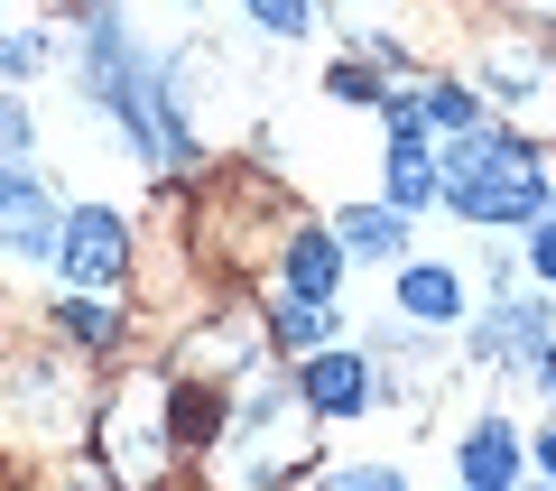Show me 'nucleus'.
Returning a JSON list of instances; mask_svg holds the SVG:
<instances>
[{"mask_svg": "<svg viewBox=\"0 0 556 491\" xmlns=\"http://www.w3.org/2000/svg\"><path fill=\"white\" fill-rule=\"evenodd\" d=\"M0 251L10 260H56V196L28 167H0Z\"/></svg>", "mask_w": 556, "mask_h": 491, "instance_id": "nucleus-3", "label": "nucleus"}, {"mask_svg": "<svg viewBox=\"0 0 556 491\" xmlns=\"http://www.w3.org/2000/svg\"><path fill=\"white\" fill-rule=\"evenodd\" d=\"M538 343H547V306H538V297H519V306H492V315H482V353L510 362V372H529Z\"/></svg>", "mask_w": 556, "mask_h": 491, "instance_id": "nucleus-5", "label": "nucleus"}, {"mask_svg": "<svg viewBox=\"0 0 556 491\" xmlns=\"http://www.w3.org/2000/svg\"><path fill=\"white\" fill-rule=\"evenodd\" d=\"M538 464H547V473H556V436H547V445H538Z\"/></svg>", "mask_w": 556, "mask_h": 491, "instance_id": "nucleus-18", "label": "nucleus"}, {"mask_svg": "<svg viewBox=\"0 0 556 491\" xmlns=\"http://www.w3.org/2000/svg\"><path fill=\"white\" fill-rule=\"evenodd\" d=\"M427 121H455L464 130V121H473V93H464V84H437V93H427Z\"/></svg>", "mask_w": 556, "mask_h": 491, "instance_id": "nucleus-14", "label": "nucleus"}, {"mask_svg": "<svg viewBox=\"0 0 556 491\" xmlns=\"http://www.w3.org/2000/svg\"><path fill=\"white\" fill-rule=\"evenodd\" d=\"M334 491H399V473H380V464H362V473H334Z\"/></svg>", "mask_w": 556, "mask_h": 491, "instance_id": "nucleus-16", "label": "nucleus"}, {"mask_svg": "<svg viewBox=\"0 0 556 491\" xmlns=\"http://www.w3.org/2000/svg\"><path fill=\"white\" fill-rule=\"evenodd\" d=\"M538 10H556V0H538Z\"/></svg>", "mask_w": 556, "mask_h": 491, "instance_id": "nucleus-19", "label": "nucleus"}, {"mask_svg": "<svg viewBox=\"0 0 556 491\" xmlns=\"http://www.w3.org/2000/svg\"><path fill=\"white\" fill-rule=\"evenodd\" d=\"M47 65V38L28 28V38H0V75H38Z\"/></svg>", "mask_w": 556, "mask_h": 491, "instance_id": "nucleus-12", "label": "nucleus"}, {"mask_svg": "<svg viewBox=\"0 0 556 491\" xmlns=\"http://www.w3.org/2000/svg\"><path fill=\"white\" fill-rule=\"evenodd\" d=\"M399 315H417V325H445V315H464V288H455V269H437V260L399 269Z\"/></svg>", "mask_w": 556, "mask_h": 491, "instance_id": "nucleus-7", "label": "nucleus"}, {"mask_svg": "<svg viewBox=\"0 0 556 491\" xmlns=\"http://www.w3.org/2000/svg\"><path fill=\"white\" fill-rule=\"evenodd\" d=\"M334 241H343V251H371V260H390V251H408V223H399V204H390V214L353 204V214H334Z\"/></svg>", "mask_w": 556, "mask_h": 491, "instance_id": "nucleus-9", "label": "nucleus"}, {"mask_svg": "<svg viewBox=\"0 0 556 491\" xmlns=\"http://www.w3.org/2000/svg\"><path fill=\"white\" fill-rule=\"evenodd\" d=\"M56 325H65L75 343H93V353H112V343H121V315H112V306H84V297H65Z\"/></svg>", "mask_w": 556, "mask_h": 491, "instance_id": "nucleus-11", "label": "nucleus"}, {"mask_svg": "<svg viewBox=\"0 0 556 491\" xmlns=\"http://www.w3.org/2000/svg\"><path fill=\"white\" fill-rule=\"evenodd\" d=\"M121 260H130V232H121L102 204H84V214H65V223H56V269L75 278V288H112Z\"/></svg>", "mask_w": 556, "mask_h": 491, "instance_id": "nucleus-2", "label": "nucleus"}, {"mask_svg": "<svg viewBox=\"0 0 556 491\" xmlns=\"http://www.w3.org/2000/svg\"><path fill=\"white\" fill-rule=\"evenodd\" d=\"M298 399L316 417H362V408H371V372H362L353 353H316V362H306V380H298Z\"/></svg>", "mask_w": 556, "mask_h": 491, "instance_id": "nucleus-4", "label": "nucleus"}, {"mask_svg": "<svg viewBox=\"0 0 556 491\" xmlns=\"http://www.w3.org/2000/svg\"><path fill=\"white\" fill-rule=\"evenodd\" d=\"M529 269L556 288V223H538V241H529Z\"/></svg>", "mask_w": 556, "mask_h": 491, "instance_id": "nucleus-15", "label": "nucleus"}, {"mask_svg": "<svg viewBox=\"0 0 556 491\" xmlns=\"http://www.w3.org/2000/svg\"><path fill=\"white\" fill-rule=\"evenodd\" d=\"M427 196H437V158L417 149V121H408V130H390V204L417 214Z\"/></svg>", "mask_w": 556, "mask_h": 491, "instance_id": "nucleus-8", "label": "nucleus"}, {"mask_svg": "<svg viewBox=\"0 0 556 491\" xmlns=\"http://www.w3.org/2000/svg\"><path fill=\"white\" fill-rule=\"evenodd\" d=\"M28 130H38V121H28L20 102H0V149H28Z\"/></svg>", "mask_w": 556, "mask_h": 491, "instance_id": "nucleus-17", "label": "nucleus"}, {"mask_svg": "<svg viewBox=\"0 0 556 491\" xmlns=\"http://www.w3.org/2000/svg\"><path fill=\"white\" fill-rule=\"evenodd\" d=\"M437 186H445V204H455L464 223H538V204H547L538 158L519 149V139H501V130H473V121H464V139L445 149Z\"/></svg>", "mask_w": 556, "mask_h": 491, "instance_id": "nucleus-1", "label": "nucleus"}, {"mask_svg": "<svg viewBox=\"0 0 556 491\" xmlns=\"http://www.w3.org/2000/svg\"><path fill=\"white\" fill-rule=\"evenodd\" d=\"M519 473V445L501 427H482V436H464V482H482V491H501Z\"/></svg>", "mask_w": 556, "mask_h": 491, "instance_id": "nucleus-10", "label": "nucleus"}, {"mask_svg": "<svg viewBox=\"0 0 556 491\" xmlns=\"http://www.w3.org/2000/svg\"><path fill=\"white\" fill-rule=\"evenodd\" d=\"M251 20L278 28V38H298V28H306V0H251Z\"/></svg>", "mask_w": 556, "mask_h": 491, "instance_id": "nucleus-13", "label": "nucleus"}, {"mask_svg": "<svg viewBox=\"0 0 556 491\" xmlns=\"http://www.w3.org/2000/svg\"><path fill=\"white\" fill-rule=\"evenodd\" d=\"M334 288H343V241L334 232H298L288 241V297L316 306V297H334Z\"/></svg>", "mask_w": 556, "mask_h": 491, "instance_id": "nucleus-6", "label": "nucleus"}]
</instances>
